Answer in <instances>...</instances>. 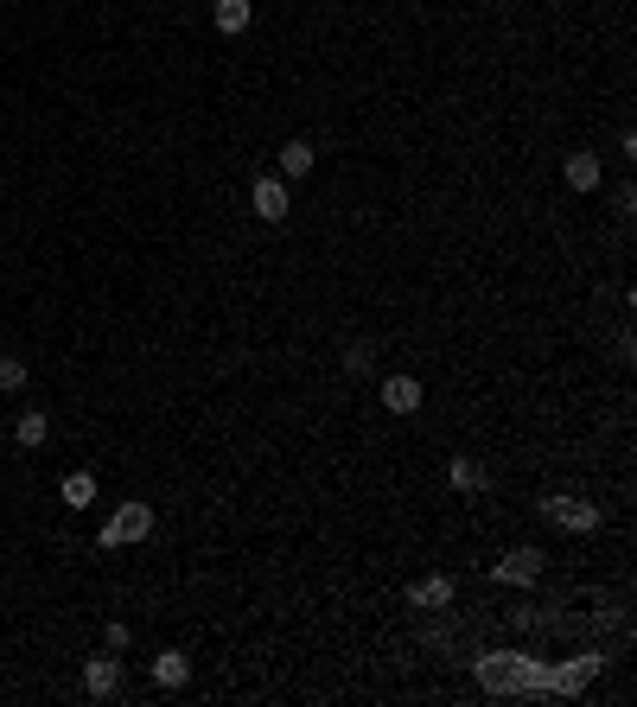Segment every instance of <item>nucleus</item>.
Returning a JSON list of instances; mask_svg holds the SVG:
<instances>
[{"mask_svg":"<svg viewBox=\"0 0 637 707\" xmlns=\"http://www.w3.org/2000/svg\"><path fill=\"white\" fill-rule=\"evenodd\" d=\"M153 536V510L147 504H122V510H115L109 516V523H102V548H122V542H147Z\"/></svg>","mask_w":637,"mask_h":707,"instance_id":"1","label":"nucleus"},{"mask_svg":"<svg viewBox=\"0 0 637 707\" xmlns=\"http://www.w3.org/2000/svg\"><path fill=\"white\" fill-rule=\"evenodd\" d=\"M542 510H548V523L574 529V536H593V529H599V504H587V497H574V491H555Z\"/></svg>","mask_w":637,"mask_h":707,"instance_id":"2","label":"nucleus"},{"mask_svg":"<svg viewBox=\"0 0 637 707\" xmlns=\"http://www.w3.org/2000/svg\"><path fill=\"white\" fill-rule=\"evenodd\" d=\"M542 548H510V555L504 561H497V580H504V586H536L542 580Z\"/></svg>","mask_w":637,"mask_h":707,"instance_id":"3","label":"nucleus"},{"mask_svg":"<svg viewBox=\"0 0 637 707\" xmlns=\"http://www.w3.org/2000/svg\"><path fill=\"white\" fill-rule=\"evenodd\" d=\"M249 204H255V217H262V223H287V211H294V198H287V179H255Z\"/></svg>","mask_w":637,"mask_h":707,"instance_id":"4","label":"nucleus"},{"mask_svg":"<svg viewBox=\"0 0 637 707\" xmlns=\"http://www.w3.org/2000/svg\"><path fill=\"white\" fill-rule=\"evenodd\" d=\"M115 688H122V663H115V650L83 663V695H90V701H109Z\"/></svg>","mask_w":637,"mask_h":707,"instance_id":"5","label":"nucleus"},{"mask_svg":"<svg viewBox=\"0 0 637 707\" xmlns=\"http://www.w3.org/2000/svg\"><path fill=\"white\" fill-rule=\"evenodd\" d=\"M383 408L415 415V408H421V383H415V376H383Z\"/></svg>","mask_w":637,"mask_h":707,"instance_id":"6","label":"nucleus"},{"mask_svg":"<svg viewBox=\"0 0 637 707\" xmlns=\"http://www.w3.org/2000/svg\"><path fill=\"white\" fill-rule=\"evenodd\" d=\"M153 682H160V688H185V682H192V657H185V650H160V657H153Z\"/></svg>","mask_w":637,"mask_h":707,"instance_id":"7","label":"nucleus"},{"mask_svg":"<svg viewBox=\"0 0 637 707\" xmlns=\"http://www.w3.org/2000/svg\"><path fill=\"white\" fill-rule=\"evenodd\" d=\"M408 599H415L421 612H440V606H453V580H446V574H427V580H421Z\"/></svg>","mask_w":637,"mask_h":707,"instance_id":"8","label":"nucleus"},{"mask_svg":"<svg viewBox=\"0 0 637 707\" xmlns=\"http://www.w3.org/2000/svg\"><path fill=\"white\" fill-rule=\"evenodd\" d=\"M58 497H64L71 510H90V504H96V472H64Z\"/></svg>","mask_w":637,"mask_h":707,"instance_id":"9","label":"nucleus"},{"mask_svg":"<svg viewBox=\"0 0 637 707\" xmlns=\"http://www.w3.org/2000/svg\"><path fill=\"white\" fill-rule=\"evenodd\" d=\"M567 185L574 192H599V153H567Z\"/></svg>","mask_w":637,"mask_h":707,"instance_id":"10","label":"nucleus"},{"mask_svg":"<svg viewBox=\"0 0 637 707\" xmlns=\"http://www.w3.org/2000/svg\"><path fill=\"white\" fill-rule=\"evenodd\" d=\"M249 20H255L249 0H217V32H230V39H236V32H249Z\"/></svg>","mask_w":637,"mask_h":707,"instance_id":"11","label":"nucleus"},{"mask_svg":"<svg viewBox=\"0 0 637 707\" xmlns=\"http://www.w3.org/2000/svg\"><path fill=\"white\" fill-rule=\"evenodd\" d=\"M306 172H313V147H306V141H287V147H281V179H306Z\"/></svg>","mask_w":637,"mask_h":707,"instance_id":"12","label":"nucleus"},{"mask_svg":"<svg viewBox=\"0 0 637 707\" xmlns=\"http://www.w3.org/2000/svg\"><path fill=\"white\" fill-rule=\"evenodd\" d=\"M45 434H51V421L39 415V408H26L20 427H13V440H20V446H45Z\"/></svg>","mask_w":637,"mask_h":707,"instance_id":"13","label":"nucleus"},{"mask_svg":"<svg viewBox=\"0 0 637 707\" xmlns=\"http://www.w3.org/2000/svg\"><path fill=\"white\" fill-rule=\"evenodd\" d=\"M446 472H453V485H459V491H478V485H485V465H478V459H453Z\"/></svg>","mask_w":637,"mask_h":707,"instance_id":"14","label":"nucleus"},{"mask_svg":"<svg viewBox=\"0 0 637 707\" xmlns=\"http://www.w3.org/2000/svg\"><path fill=\"white\" fill-rule=\"evenodd\" d=\"M0 389H26V364H20V357H0Z\"/></svg>","mask_w":637,"mask_h":707,"instance_id":"15","label":"nucleus"},{"mask_svg":"<svg viewBox=\"0 0 637 707\" xmlns=\"http://www.w3.org/2000/svg\"><path fill=\"white\" fill-rule=\"evenodd\" d=\"M344 370L364 376V370H370V344H351V351H344Z\"/></svg>","mask_w":637,"mask_h":707,"instance_id":"16","label":"nucleus"}]
</instances>
